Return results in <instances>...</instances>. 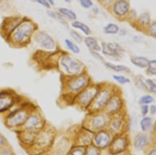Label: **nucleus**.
Masks as SVG:
<instances>
[{"label":"nucleus","instance_id":"nucleus-5","mask_svg":"<svg viewBox=\"0 0 156 155\" xmlns=\"http://www.w3.org/2000/svg\"><path fill=\"white\" fill-rule=\"evenodd\" d=\"M108 116L109 115L105 112H95L94 115L88 119V125L86 127L91 131H99L104 129L108 125L110 122Z\"/></svg>","mask_w":156,"mask_h":155},{"label":"nucleus","instance_id":"nucleus-8","mask_svg":"<svg viewBox=\"0 0 156 155\" xmlns=\"http://www.w3.org/2000/svg\"><path fill=\"white\" fill-rule=\"evenodd\" d=\"M88 78L84 74L74 76L67 83V88L70 92L79 93L88 85Z\"/></svg>","mask_w":156,"mask_h":155},{"label":"nucleus","instance_id":"nucleus-42","mask_svg":"<svg viewBox=\"0 0 156 155\" xmlns=\"http://www.w3.org/2000/svg\"><path fill=\"white\" fill-rule=\"evenodd\" d=\"M6 142L5 138L3 136L0 135V147L3 146L6 143Z\"/></svg>","mask_w":156,"mask_h":155},{"label":"nucleus","instance_id":"nucleus-19","mask_svg":"<svg viewBox=\"0 0 156 155\" xmlns=\"http://www.w3.org/2000/svg\"><path fill=\"white\" fill-rule=\"evenodd\" d=\"M13 103V97L8 92L0 94V112H3L9 109L12 105Z\"/></svg>","mask_w":156,"mask_h":155},{"label":"nucleus","instance_id":"nucleus-21","mask_svg":"<svg viewBox=\"0 0 156 155\" xmlns=\"http://www.w3.org/2000/svg\"><path fill=\"white\" fill-rule=\"evenodd\" d=\"M85 43L91 52H99L101 51V47L99 45L98 41L93 37H88L85 39Z\"/></svg>","mask_w":156,"mask_h":155},{"label":"nucleus","instance_id":"nucleus-11","mask_svg":"<svg viewBox=\"0 0 156 155\" xmlns=\"http://www.w3.org/2000/svg\"><path fill=\"white\" fill-rule=\"evenodd\" d=\"M112 136L109 131L105 129H102L94 135L93 143L95 146L100 149L108 147L112 142Z\"/></svg>","mask_w":156,"mask_h":155},{"label":"nucleus","instance_id":"nucleus-26","mask_svg":"<svg viewBox=\"0 0 156 155\" xmlns=\"http://www.w3.org/2000/svg\"><path fill=\"white\" fill-rule=\"evenodd\" d=\"M59 13L70 20H75L77 18L75 12L66 8H60L58 9Z\"/></svg>","mask_w":156,"mask_h":155},{"label":"nucleus","instance_id":"nucleus-32","mask_svg":"<svg viewBox=\"0 0 156 155\" xmlns=\"http://www.w3.org/2000/svg\"><path fill=\"white\" fill-rule=\"evenodd\" d=\"M87 147L76 146L70 151L68 155H85Z\"/></svg>","mask_w":156,"mask_h":155},{"label":"nucleus","instance_id":"nucleus-3","mask_svg":"<svg viewBox=\"0 0 156 155\" xmlns=\"http://www.w3.org/2000/svg\"><path fill=\"white\" fill-rule=\"evenodd\" d=\"M60 64L66 73L72 76L80 74L83 68L82 64L79 60L68 55L61 58Z\"/></svg>","mask_w":156,"mask_h":155},{"label":"nucleus","instance_id":"nucleus-13","mask_svg":"<svg viewBox=\"0 0 156 155\" xmlns=\"http://www.w3.org/2000/svg\"><path fill=\"white\" fill-rule=\"evenodd\" d=\"M28 117L25 111H17L12 113L7 119V125L10 127H17L23 125Z\"/></svg>","mask_w":156,"mask_h":155},{"label":"nucleus","instance_id":"nucleus-36","mask_svg":"<svg viewBox=\"0 0 156 155\" xmlns=\"http://www.w3.org/2000/svg\"><path fill=\"white\" fill-rule=\"evenodd\" d=\"M146 84L148 86V89L154 94L156 92V84L151 79H147L146 80Z\"/></svg>","mask_w":156,"mask_h":155},{"label":"nucleus","instance_id":"nucleus-25","mask_svg":"<svg viewBox=\"0 0 156 155\" xmlns=\"http://www.w3.org/2000/svg\"><path fill=\"white\" fill-rule=\"evenodd\" d=\"M152 119L150 117L144 116L140 120V128L143 132H146L152 126Z\"/></svg>","mask_w":156,"mask_h":155},{"label":"nucleus","instance_id":"nucleus-35","mask_svg":"<svg viewBox=\"0 0 156 155\" xmlns=\"http://www.w3.org/2000/svg\"><path fill=\"white\" fill-rule=\"evenodd\" d=\"M70 36L72 37V39L75 42H76L77 43H80L83 41L82 36L80 34H79L76 31H75L74 30H72L70 31Z\"/></svg>","mask_w":156,"mask_h":155},{"label":"nucleus","instance_id":"nucleus-20","mask_svg":"<svg viewBox=\"0 0 156 155\" xmlns=\"http://www.w3.org/2000/svg\"><path fill=\"white\" fill-rule=\"evenodd\" d=\"M148 144L147 137L142 133L138 134L134 138L133 146L137 150H141Z\"/></svg>","mask_w":156,"mask_h":155},{"label":"nucleus","instance_id":"nucleus-4","mask_svg":"<svg viewBox=\"0 0 156 155\" xmlns=\"http://www.w3.org/2000/svg\"><path fill=\"white\" fill-rule=\"evenodd\" d=\"M99 91V88L96 86H87L78 94L76 98V103L81 107L88 108L92 103Z\"/></svg>","mask_w":156,"mask_h":155},{"label":"nucleus","instance_id":"nucleus-6","mask_svg":"<svg viewBox=\"0 0 156 155\" xmlns=\"http://www.w3.org/2000/svg\"><path fill=\"white\" fill-rule=\"evenodd\" d=\"M34 41L42 48L46 50H53L55 48V41L53 37L44 31H37L34 33Z\"/></svg>","mask_w":156,"mask_h":155},{"label":"nucleus","instance_id":"nucleus-17","mask_svg":"<svg viewBox=\"0 0 156 155\" xmlns=\"http://www.w3.org/2000/svg\"><path fill=\"white\" fill-rule=\"evenodd\" d=\"M54 139L53 136L49 132H44L36 136L35 141H36L38 145L42 148H47L50 146Z\"/></svg>","mask_w":156,"mask_h":155},{"label":"nucleus","instance_id":"nucleus-9","mask_svg":"<svg viewBox=\"0 0 156 155\" xmlns=\"http://www.w3.org/2000/svg\"><path fill=\"white\" fill-rule=\"evenodd\" d=\"M129 140L128 138L122 134L117 135L114 137L110 144L109 150L110 152L113 155L124 152L128 147Z\"/></svg>","mask_w":156,"mask_h":155},{"label":"nucleus","instance_id":"nucleus-41","mask_svg":"<svg viewBox=\"0 0 156 155\" xmlns=\"http://www.w3.org/2000/svg\"><path fill=\"white\" fill-rule=\"evenodd\" d=\"M149 109V111H150V114L151 115H155L156 114V106H155V105H151Z\"/></svg>","mask_w":156,"mask_h":155},{"label":"nucleus","instance_id":"nucleus-10","mask_svg":"<svg viewBox=\"0 0 156 155\" xmlns=\"http://www.w3.org/2000/svg\"><path fill=\"white\" fill-rule=\"evenodd\" d=\"M126 120L124 115L122 113L119 112L113 115L110 119L108 125L110 126L112 132L116 135L123 134V131L126 127Z\"/></svg>","mask_w":156,"mask_h":155},{"label":"nucleus","instance_id":"nucleus-37","mask_svg":"<svg viewBox=\"0 0 156 155\" xmlns=\"http://www.w3.org/2000/svg\"><path fill=\"white\" fill-rule=\"evenodd\" d=\"M80 3L85 9H89L93 6L92 0H80Z\"/></svg>","mask_w":156,"mask_h":155},{"label":"nucleus","instance_id":"nucleus-43","mask_svg":"<svg viewBox=\"0 0 156 155\" xmlns=\"http://www.w3.org/2000/svg\"><path fill=\"white\" fill-rule=\"evenodd\" d=\"M3 155H12V154L9 149L5 148L3 150Z\"/></svg>","mask_w":156,"mask_h":155},{"label":"nucleus","instance_id":"nucleus-39","mask_svg":"<svg viewBox=\"0 0 156 155\" xmlns=\"http://www.w3.org/2000/svg\"><path fill=\"white\" fill-rule=\"evenodd\" d=\"M33 1L47 9H50L51 8L50 5L46 1V0H33Z\"/></svg>","mask_w":156,"mask_h":155},{"label":"nucleus","instance_id":"nucleus-14","mask_svg":"<svg viewBox=\"0 0 156 155\" xmlns=\"http://www.w3.org/2000/svg\"><path fill=\"white\" fill-rule=\"evenodd\" d=\"M102 53L110 57H119L121 51L123 50L122 47L116 42L102 43Z\"/></svg>","mask_w":156,"mask_h":155},{"label":"nucleus","instance_id":"nucleus-2","mask_svg":"<svg viewBox=\"0 0 156 155\" xmlns=\"http://www.w3.org/2000/svg\"><path fill=\"white\" fill-rule=\"evenodd\" d=\"M113 91L109 88H103L99 89L96 97L89 106L93 112H98L103 111L106 105L113 96Z\"/></svg>","mask_w":156,"mask_h":155},{"label":"nucleus","instance_id":"nucleus-46","mask_svg":"<svg viewBox=\"0 0 156 155\" xmlns=\"http://www.w3.org/2000/svg\"><path fill=\"white\" fill-rule=\"evenodd\" d=\"M115 155H129V154H127V153H125V151H124V152H122V153H121L115 154Z\"/></svg>","mask_w":156,"mask_h":155},{"label":"nucleus","instance_id":"nucleus-38","mask_svg":"<svg viewBox=\"0 0 156 155\" xmlns=\"http://www.w3.org/2000/svg\"><path fill=\"white\" fill-rule=\"evenodd\" d=\"M148 31H149V33L151 35V36L155 38V35H156V23H155V22H154V23H152L151 25V26L149 28Z\"/></svg>","mask_w":156,"mask_h":155},{"label":"nucleus","instance_id":"nucleus-45","mask_svg":"<svg viewBox=\"0 0 156 155\" xmlns=\"http://www.w3.org/2000/svg\"><path fill=\"white\" fill-rule=\"evenodd\" d=\"M46 1L50 5V6H54L55 5L54 0H46Z\"/></svg>","mask_w":156,"mask_h":155},{"label":"nucleus","instance_id":"nucleus-1","mask_svg":"<svg viewBox=\"0 0 156 155\" xmlns=\"http://www.w3.org/2000/svg\"><path fill=\"white\" fill-rule=\"evenodd\" d=\"M36 28V25L31 19L24 17L5 40L14 47L26 46L30 42Z\"/></svg>","mask_w":156,"mask_h":155},{"label":"nucleus","instance_id":"nucleus-28","mask_svg":"<svg viewBox=\"0 0 156 155\" xmlns=\"http://www.w3.org/2000/svg\"><path fill=\"white\" fill-rule=\"evenodd\" d=\"M65 44L67 48L72 51L74 54H79L80 53V50L79 47L75 43H74L72 41L69 39H65L64 40Z\"/></svg>","mask_w":156,"mask_h":155},{"label":"nucleus","instance_id":"nucleus-34","mask_svg":"<svg viewBox=\"0 0 156 155\" xmlns=\"http://www.w3.org/2000/svg\"><path fill=\"white\" fill-rule=\"evenodd\" d=\"M147 71L151 75H155L156 74V60L155 59L151 60L149 62L148 65L146 67Z\"/></svg>","mask_w":156,"mask_h":155},{"label":"nucleus","instance_id":"nucleus-15","mask_svg":"<svg viewBox=\"0 0 156 155\" xmlns=\"http://www.w3.org/2000/svg\"><path fill=\"white\" fill-rule=\"evenodd\" d=\"M94 133L92 132L91 130L87 129L86 130L82 131L76 137V146L87 147L93 143Z\"/></svg>","mask_w":156,"mask_h":155},{"label":"nucleus","instance_id":"nucleus-12","mask_svg":"<svg viewBox=\"0 0 156 155\" xmlns=\"http://www.w3.org/2000/svg\"><path fill=\"white\" fill-rule=\"evenodd\" d=\"M122 106V99L118 95H113L103 111L108 115H113L120 112Z\"/></svg>","mask_w":156,"mask_h":155},{"label":"nucleus","instance_id":"nucleus-33","mask_svg":"<svg viewBox=\"0 0 156 155\" xmlns=\"http://www.w3.org/2000/svg\"><path fill=\"white\" fill-rule=\"evenodd\" d=\"M113 78L120 84H126L130 83V80L122 75H113Z\"/></svg>","mask_w":156,"mask_h":155},{"label":"nucleus","instance_id":"nucleus-16","mask_svg":"<svg viewBox=\"0 0 156 155\" xmlns=\"http://www.w3.org/2000/svg\"><path fill=\"white\" fill-rule=\"evenodd\" d=\"M130 5L127 0H116L113 5V12L118 17L125 15L129 10Z\"/></svg>","mask_w":156,"mask_h":155},{"label":"nucleus","instance_id":"nucleus-31","mask_svg":"<svg viewBox=\"0 0 156 155\" xmlns=\"http://www.w3.org/2000/svg\"><path fill=\"white\" fill-rule=\"evenodd\" d=\"M154 97L150 95H144L141 97L139 99L138 103L141 105H148L154 102Z\"/></svg>","mask_w":156,"mask_h":155},{"label":"nucleus","instance_id":"nucleus-29","mask_svg":"<svg viewBox=\"0 0 156 155\" xmlns=\"http://www.w3.org/2000/svg\"><path fill=\"white\" fill-rule=\"evenodd\" d=\"M151 21L150 15L148 13H143L140 15L138 18V23L143 26L149 25Z\"/></svg>","mask_w":156,"mask_h":155},{"label":"nucleus","instance_id":"nucleus-23","mask_svg":"<svg viewBox=\"0 0 156 155\" xmlns=\"http://www.w3.org/2000/svg\"><path fill=\"white\" fill-rule=\"evenodd\" d=\"M71 26L74 28L80 29L82 32H83L86 36H89L91 33V31L90 28L85 24L84 23L79 21H74L72 23Z\"/></svg>","mask_w":156,"mask_h":155},{"label":"nucleus","instance_id":"nucleus-47","mask_svg":"<svg viewBox=\"0 0 156 155\" xmlns=\"http://www.w3.org/2000/svg\"><path fill=\"white\" fill-rule=\"evenodd\" d=\"M64 1L65 2H66V3H70L71 0H64Z\"/></svg>","mask_w":156,"mask_h":155},{"label":"nucleus","instance_id":"nucleus-40","mask_svg":"<svg viewBox=\"0 0 156 155\" xmlns=\"http://www.w3.org/2000/svg\"><path fill=\"white\" fill-rule=\"evenodd\" d=\"M149 112V106L148 105H141V114L144 117L146 116Z\"/></svg>","mask_w":156,"mask_h":155},{"label":"nucleus","instance_id":"nucleus-30","mask_svg":"<svg viewBox=\"0 0 156 155\" xmlns=\"http://www.w3.org/2000/svg\"><path fill=\"white\" fill-rule=\"evenodd\" d=\"M85 155H101L100 148L94 144L91 145L86 148Z\"/></svg>","mask_w":156,"mask_h":155},{"label":"nucleus","instance_id":"nucleus-22","mask_svg":"<svg viewBox=\"0 0 156 155\" xmlns=\"http://www.w3.org/2000/svg\"><path fill=\"white\" fill-rule=\"evenodd\" d=\"M130 61L136 67L144 68L147 67L149 60L143 56H134L130 58Z\"/></svg>","mask_w":156,"mask_h":155},{"label":"nucleus","instance_id":"nucleus-24","mask_svg":"<svg viewBox=\"0 0 156 155\" xmlns=\"http://www.w3.org/2000/svg\"><path fill=\"white\" fill-rule=\"evenodd\" d=\"M105 65L107 68H108L115 71L128 72V73L130 71V70L128 67L123 65H115V64H113L110 62H105Z\"/></svg>","mask_w":156,"mask_h":155},{"label":"nucleus","instance_id":"nucleus-7","mask_svg":"<svg viewBox=\"0 0 156 155\" xmlns=\"http://www.w3.org/2000/svg\"><path fill=\"white\" fill-rule=\"evenodd\" d=\"M20 16H9L5 17L0 25V34L6 40L13 32L22 20Z\"/></svg>","mask_w":156,"mask_h":155},{"label":"nucleus","instance_id":"nucleus-27","mask_svg":"<svg viewBox=\"0 0 156 155\" xmlns=\"http://www.w3.org/2000/svg\"><path fill=\"white\" fill-rule=\"evenodd\" d=\"M119 31V26L115 23H108L104 28V31L107 34L115 35Z\"/></svg>","mask_w":156,"mask_h":155},{"label":"nucleus","instance_id":"nucleus-18","mask_svg":"<svg viewBox=\"0 0 156 155\" xmlns=\"http://www.w3.org/2000/svg\"><path fill=\"white\" fill-rule=\"evenodd\" d=\"M41 123V120L39 116L36 114H33L28 116L23 125L26 129L33 131L35 129L39 128Z\"/></svg>","mask_w":156,"mask_h":155},{"label":"nucleus","instance_id":"nucleus-44","mask_svg":"<svg viewBox=\"0 0 156 155\" xmlns=\"http://www.w3.org/2000/svg\"><path fill=\"white\" fill-rule=\"evenodd\" d=\"M148 155H156V150L155 148L152 149L149 153H148Z\"/></svg>","mask_w":156,"mask_h":155}]
</instances>
